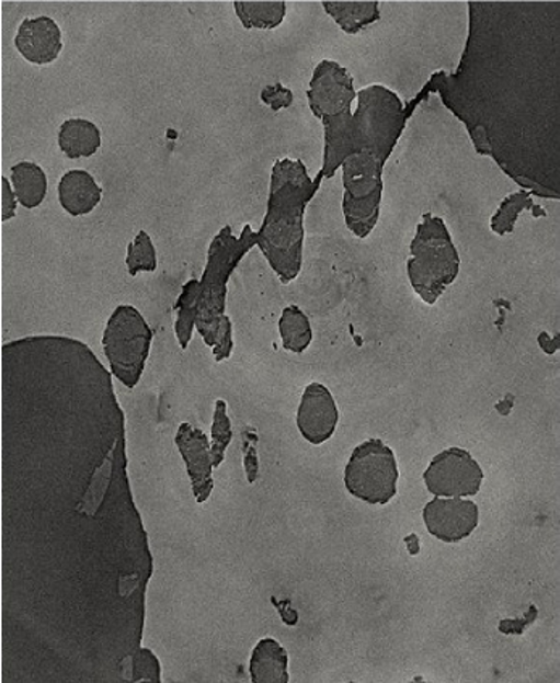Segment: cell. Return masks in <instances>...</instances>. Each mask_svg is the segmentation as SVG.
<instances>
[{
  "label": "cell",
  "instance_id": "20",
  "mask_svg": "<svg viewBox=\"0 0 560 683\" xmlns=\"http://www.w3.org/2000/svg\"><path fill=\"white\" fill-rule=\"evenodd\" d=\"M237 13L244 29L273 30L285 19V2H237Z\"/></svg>",
  "mask_w": 560,
  "mask_h": 683
},
{
  "label": "cell",
  "instance_id": "8",
  "mask_svg": "<svg viewBox=\"0 0 560 683\" xmlns=\"http://www.w3.org/2000/svg\"><path fill=\"white\" fill-rule=\"evenodd\" d=\"M426 531L444 543H459L477 531L480 509L472 500L436 498L423 508Z\"/></svg>",
  "mask_w": 560,
  "mask_h": 683
},
{
  "label": "cell",
  "instance_id": "19",
  "mask_svg": "<svg viewBox=\"0 0 560 683\" xmlns=\"http://www.w3.org/2000/svg\"><path fill=\"white\" fill-rule=\"evenodd\" d=\"M201 282L191 280L184 285L183 293L176 303L178 319L175 333L181 350H186L193 338V328L196 327L197 310H199Z\"/></svg>",
  "mask_w": 560,
  "mask_h": 683
},
{
  "label": "cell",
  "instance_id": "11",
  "mask_svg": "<svg viewBox=\"0 0 560 683\" xmlns=\"http://www.w3.org/2000/svg\"><path fill=\"white\" fill-rule=\"evenodd\" d=\"M175 445L186 464L187 476L193 485L197 503H206L214 490V463H212L210 443L203 430L194 429L190 423H181L175 436Z\"/></svg>",
  "mask_w": 560,
  "mask_h": 683
},
{
  "label": "cell",
  "instance_id": "18",
  "mask_svg": "<svg viewBox=\"0 0 560 683\" xmlns=\"http://www.w3.org/2000/svg\"><path fill=\"white\" fill-rule=\"evenodd\" d=\"M377 2H323L324 10L346 33L354 34L378 19Z\"/></svg>",
  "mask_w": 560,
  "mask_h": 683
},
{
  "label": "cell",
  "instance_id": "21",
  "mask_svg": "<svg viewBox=\"0 0 560 683\" xmlns=\"http://www.w3.org/2000/svg\"><path fill=\"white\" fill-rule=\"evenodd\" d=\"M126 269L132 276L139 272H156L157 251L148 231L141 230L128 244L126 251Z\"/></svg>",
  "mask_w": 560,
  "mask_h": 683
},
{
  "label": "cell",
  "instance_id": "12",
  "mask_svg": "<svg viewBox=\"0 0 560 683\" xmlns=\"http://www.w3.org/2000/svg\"><path fill=\"white\" fill-rule=\"evenodd\" d=\"M15 47L20 56L33 65H50L59 59L64 36L50 16L25 19L16 30Z\"/></svg>",
  "mask_w": 560,
  "mask_h": 683
},
{
  "label": "cell",
  "instance_id": "22",
  "mask_svg": "<svg viewBox=\"0 0 560 683\" xmlns=\"http://www.w3.org/2000/svg\"><path fill=\"white\" fill-rule=\"evenodd\" d=\"M231 440H233V432H231V422L227 414V402L218 399L215 402L214 423H212L210 453L214 469H218L224 463L225 451L230 446Z\"/></svg>",
  "mask_w": 560,
  "mask_h": 683
},
{
  "label": "cell",
  "instance_id": "3",
  "mask_svg": "<svg viewBox=\"0 0 560 683\" xmlns=\"http://www.w3.org/2000/svg\"><path fill=\"white\" fill-rule=\"evenodd\" d=\"M411 251L409 278L416 295L432 306L456 280L460 265L459 255L442 218L425 215L416 230Z\"/></svg>",
  "mask_w": 560,
  "mask_h": 683
},
{
  "label": "cell",
  "instance_id": "5",
  "mask_svg": "<svg viewBox=\"0 0 560 683\" xmlns=\"http://www.w3.org/2000/svg\"><path fill=\"white\" fill-rule=\"evenodd\" d=\"M398 480L395 451L378 439L355 447L344 470L347 493L368 504H388L398 494Z\"/></svg>",
  "mask_w": 560,
  "mask_h": 683
},
{
  "label": "cell",
  "instance_id": "24",
  "mask_svg": "<svg viewBox=\"0 0 560 683\" xmlns=\"http://www.w3.org/2000/svg\"><path fill=\"white\" fill-rule=\"evenodd\" d=\"M132 681L160 682V662L149 650H139L133 659Z\"/></svg>",
  "mask_w": 560,
  "mask_h": 683
},
{
  "label": "cell",
  "instance_id": "23",
  "mask_svg": "<svg viewBox=\"0 0 560 683\" xmlns=\"http://www.w3.org/2000/svg\"><path fill=\"white\" fill-rule=\"evenodd\" d=\"M532 206L530 196H528L527 193L512 194L511 197L504 201V204H502L500 210H498V214L494 215L493 220H491V228H493L494 234H511L518 214H521L524 208Z\"/></svg>",
  "mask_w": 560,
  "mask_h": 683
},
{
  "label": "cell",
  "instance_id": "16",
  "mask_svg": "<svg viewBox=\"0 0 560 683\" xmlns=\"http://www.w3.org/2000/svg\"><path fill=\"white\" fill-rule=\"evenodd\" d=\"M10 181L19 204L28 210L39 207L46 200L47 177L37 163L28 160L15 163L10 169Z\"/></svg>",
  "mask_w": 560,
  "mask_h": 683
},
{
  "label": "cell",
  "instance_id": "4",
  "mask_svg": "<svg viewBox=\"0 0 560 683\" xmlns=\"http://www.w3.org/2000/svg\"><path fill=\"white\" fill-rule=\"evenodd\" d=\"M153 333L142 314L129 304H119L105 326L102 346L112 374L133 389L145 374Z\"/></svg>",
  "mask_w": 560,
  "mask_h": 683
},
{
  "label": "cell",
  "instance_id": "13",
  "mask_svg": "<svg viewBox=\"0 0 560 683\" xmlns=\"http://www.w3.org/2000/svg\"><path fill=\"white\" fill-rule=\"evenodd\" d=\"M102 194L104 191L87 170H68L57 186L60 206L71 217L91 214L101 204Z\"/></svg>",
  "mask_w": 560,
  "mask_h": 683
},
{
  "label": "cell",
  "instance_id": "14",
  "mask_svg": "<svg viewBox=\"0 0 560 683\" xmlns=\"http://www.w3.org/2000/svg\"><path fill=\"white\" fill-rule=\"evenodd\" d=\"M249 672L254 683H288V651L273 638H262L252 651Z\"/></svg>",
  "mask_w": 560,
  "mask_h": 683
},
{
  "label": "cell",
  "instance_id": "27",
  "mask_svg": "<svg viewBox=\"0 0 560 683\" xmlns=\"http://www.w3.org/2000/svg\"><path fill=\"white\" fill-rule=\"evenodd\" d=\"M244 467L249 483H254L259 473L258 453H255V447L249 443V436L244 447Z\"/></svg>",
  "mask_w": 560,
  "mask_h": 683
},
{
  "label": "cell",
  "instance_id": "9",
  "mask_svg": "<svg viewBox=\"0 0 560 683\" xmlns=\"http://www.w3.org/2000/svg\"><path fill=\"white\" fill-rule=\"evenodd\" d=\"M340 412L330 389L317 382L307 385L296 417L302 439L313 446L323 445L336 432Z\"/></svg>",
  "mask_w": 560,
  "mask_h": 683
},
{
  "label": "cell",
  "instance_id": "25",
  "mask_svg": "<svg viewBox=\"0 0 560 683\" xmlns=\"http://www.w3.org/2000/svg\"><path fill=\"white\" fill-rule=\"evenodd\" d=\"M293 92L283 88L282 84L276 83L272 87H266L262 91V101L265 102L273 111H279V109L289 107L293 104Z\"/></svg>",
  "mask_w": 560,
  "mask_h": 683
},
{
  "label": "cell",
  "instance_id": "7",
  "mask_svg": "<svg viewBox=\"0 0 560 683\" xmlns=\"http://www.w3.org/2000/svg\"><path fill=\"white\" fill-rule=\"evenodd\" d=\"M483 469L462 447H449L436 454L423 473V483L436 498H467L480 493Z\"/></svg>",
  "mask_w": 560,
  "mask_h": 683
},
{
  "label": "cell",
  "instance_id": "17",
  "mask_svg": "<svg viewBox=\"0 0 560 683\" xmlns=\"http://www.w3.org/2000/svg\"><path fill=\"white\" fill-rule=\"evenodd\" d=\"M279 337L286 351L302 354L312 343V327L309 317L297 306H289L279 317Z\"/></svg>",
  "mask_w": 560,
  "mask_h": 683
},
{
  "label": "cell",
  "instance_id": "15",
  "mask_svg": "<svg viewBox=\"0 0 560 683\" xmlns=\"http://www.w3.org/2000/svg\"><path fill=\"white\" fill-rule=\"evenodd\" d=\"M57 143L68 159L92 157L102 146L101 129L91 119L68 118L60 125Z\"/></svg>",
  "mask_w": 560,
  "mask_h": 683
},
{
  "label": "cell",
  "instance_id": "26",
  "mask_svg": "<svg viewBox=\"0 0 560 683\" xmlns=\"http://www.w3.org/2000/svg\"><path fill=\"white\" fill-rule=\"evenodd\" d=\"M16 200L15 191L10 186V181L7 177H2V221L12 220L16 215Z\"/></svg>",
  "mask_w": 560,
  "mask_h": 683
},
{
  "label": "cell",
  "instance_id": "6",
  "mask_svg": "<svg viewBox=\"0 0 560 683\" xmlns=\"http://www.w3.org/2000/svg\"><path fill=\"white\" fill-rule=\"evenodd\" d=\"M381 166L367 152H355L343 162V210L355 237L365 238L375 228L380 212Z\"/></svg>",
  "mask_w": 560,
  "mask_h": 683
},
{
  "label": "cell",
  "instance_id": "2",
  "mask_svg": "<svg viewBox=\"0 0 560 683\" xmlns=\"http://www.w3.org/2000/svg\"><path fill=\"white\" fill-rule=\"evenodd\" d=\"M255 244L258 234H252L251 227L245 225L244 234L239 239L233 237L230 227H225L208 249L207 267L199 285V310L196 320L197 330L203 334L207 346H217L221 331L230 326V319L224 316L227 283L239 261Z\"/></svg>",
  "mask_w": 560,
  "mask_h": 683
},
{
  "label": "cell",
  "instance_id": "10",
  "mask_svg": "<svg viewBox=\"0 0 560 683\" xmlns=\"http://www.w3.org/2000/svg\"><path fill=\"white\" fill-rule=\"evenodd\" d=\"M353 99V80L347 70L333 61H322L310 84L309 101L313 114L322 119L338 117L350 111Z\"/></svg>",
  "mask_w": 560,
  "mask_h": 683
},
{
  "label": "cell",
  "instance_id": "1",
  "mask_svg": "<svg viewBox=\"0 0 560 683\" xmlns=\"http://www.w3.org/2000/svg\"><path fill=\"white\" fill-rule=\"evenodd\" d=\"M299 160H278L273 167L268 210L258 234V244L283 283L297 278L302 265L304 212L319 190Z\"/></svg>",
  "mask_w": 560,
  "mask_h": 683
}]
</instances>
